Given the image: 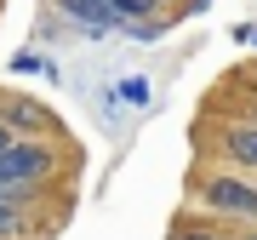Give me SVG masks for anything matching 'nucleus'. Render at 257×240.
Here are the masks:
<instances>
[{
	"instance_id": "0eeeda50",
	"label": "nucleus",
	"mask_w": 257,
	"mask_h": 240,
	"mask_svg": "<svg viewBox=\"0 0 257 240\" xmlns=\"http://www.w3.org/2000/svg\"><path fill=\"white\" fill-rule=\"evenodd\" d=\"M120 97H126L132 109H143V103H149V80H138V74H132V80H120Z\"/></svg>"
},
{
	"instance_id": "6e6552de",
	"label": "nucleus",
	"mask_w": 257,
	"mask_h": 240,
	"mask_svg": "<svg viewBox=\"0 0 257 240\" xmlns=\"http://www.w3.org/2000/svg\"><path fill=\"white\" fill-rule=\"evenodd\" d=\"M12 120H18V126H40V120H46V114H40V109H29V103H12V109H6Z\"/></svg>"
},
{
	"instance_id": "9d476101",
	"label": "nucleus",
	"mask_w": 257,
	"mask_h": 240,
	"mask_svg": "<svg viewBox=\"0 0 257 240\" xmlns=\"http://www.w3.org/2000/svg\"><path fill=\"white\" fill-rule=\"evenodd\" d=\"M12 143H18V138H6V132H0V155H6V149H12Z\"/></svg>"
},
{
	"instance_id": "f03ea898",
	"label": "nucleus",
	"mask_w": 257,
	"mask_h": 240,
	"mask_svg": "<svg viewBox=\"0 0 257 240\" xmlns=\"http://www.w3.org/2000/svg\"><path fill=\"white\" fill-rule=\"evenodd\" d=\"M200 200L211 212H223V217H257V189L246 177H206Z\"/></svg>"
},
{
	"instance_id": "20e7f679",
	"label": "nucleus",
	"mask_w": 257,
	"mask_h": 240,
	"mask_svg": "<svg viewBox=\"0 0 257 240\" xmlns=\"http://www.w3.org/2000/svg\"><path fill=\"white\" fill-rule=\"evenodd\" d=\"M223 143H229V160H234V166H251L257 172V120H251V126H229Z\"/></svg>"
},
{
	"instance_id": "9b49d317",
	"label": "nucleus",
	"mask_w": 257,
	"mask_h": 240,
	"mask_svg": "<svg viewBox=\"0 0 257 240\" xmlns=\"http://www.w3.org/2000/svg\"><path fill=\"white\" fill-rule=\"evenodd\" d=\"M251 240H257V234H251Z\"/></svg>"
},
{
	"instance_id": "39448f33",
	"label": "nucleus",
	"mask_w": 257,
	"mask_h": 240,
	"mask_svg": "<svg viewBox=\"0 0 257 240\" xmlns=\"http://www.w3.org/2000/svg\"><path fill=\"white\" fill-rule=\"evenodd\" d=\"M18 200H23L18 189H0V240L18 234Z\"/></svg>"
},
{
	"instance_id": "7ed1b4c3",
	"label": "nucleus",
	"mask_w": 257,
	"mask_h": 240,
	"mask_svg": "<svg viewBox=\"0 0 257 240\" xmlns=\"http://www.w3.org/2000/svg\"><path fill=\"white\" fill-rule=\"evenodd\" d=\"M63 18L80 23V29H92V35H103V29L120 23V12L109 6V0H63Z\"/></svg>"
},
{
	"instance_id": "1a4fd4ad",
	"label": "nucleus",
	"mask_w": 257,
	"mask_h": 240,
	"mask_svg": "<svg viewBox=\"0 0 257 240\" xmlns=\"http://www.w3.org/2000/svg\"><path fill=\"white\" fill-rule=\"evenodd\" d=\"M172 240H229V234H217V229H177Z\"/></svg>"
},
{
	"instance_id": "f257e3e1",
	"label": "nucleus",
	"mask_w": 257,
	"mask_h": 240,
	"mask_svg": "<svg viewBox=\"0 0 257 240\" xmlns=\"http://www.w3.org/2000/svg\"><path fill=\"white\" fill-rule=\"evenodd\" d=\"M52 172V149H40V143H12L6 155H0V189H23V183H35V177H46Z\"/></svg>"
},
{
	"instance_id": "423d86ee",
	"label": "nucleus",
	"mask_w": 257,
	"mask_h": 240,
	"mask_svg": "<svg viewBox=\"0 0 257 240\" xmlns=\"http://www.w3.org/2000/svg\"><path fill=\"white\" fill-rule=\"evenodd\" d=\"M109 6L120 12V23H126V18H149V12L160 6V0H109Z\"/></svg>"
}]
</instances>
